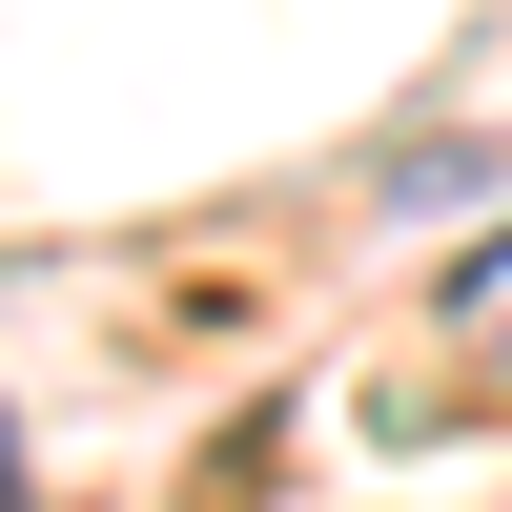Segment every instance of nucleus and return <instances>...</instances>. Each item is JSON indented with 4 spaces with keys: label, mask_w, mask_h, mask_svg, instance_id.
<instances>
[{
    "label": "nucleus",
    "mask_w": 512,
    "mask_h": 512,
    "mask_svg": "<svg viewBox=\"0 0 512 512\" xmlns=\"http://www.w3.org/2000/svg\"><path fill=\"white\" fill-rule=\"evenodd\" d=\"M451 349H492V369H512V226H492V246H451Z\"/></svg>",
    "instance_id": "f257e3e1"
}]
</instances>
